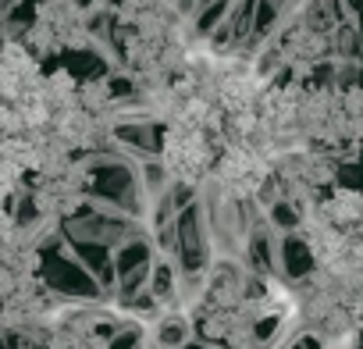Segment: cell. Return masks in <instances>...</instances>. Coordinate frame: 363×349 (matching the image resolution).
<instances>
[{
    "mask_svg": "<svg viewBox=\"0 0 363 349\" xmlns=\"http://www.w3.org/2000/svg\"><path fill=\"white\" fill-rule=\"evenodd\" d=\"M274 260H281V271H285V278H292V282H303V278L313 271L310 246H306V239H303L299 232H285V239H281L278 250H274Z\"/></svg>",
    "mask_w": 363,
    "mask_h": 349,
    "instance_id": "1",
    "label": "cell"
},
{
    "mask_svg": "<svg viewBox=\"0 0 363 349\" xmlns=\"http://www.w3.org/2000/svg\"><path fill=\"white\" fill-rule=\"evenodd\" d=\"M189 335H193V324H186V317H167L160 324V342L171 345V349H178L182 342H189Z\"/></svg>",
    "mask_w": 363,
    "mask_h": 349,
    "instance_id": "2",
    "label": "cell"
},
{
    "mask_svg": "<svg viewBox=\"0 0 363 349\" xmlns=\"http://www.w3.org/2000/svg\"><path fill=\"white\" fill-rule=\"evenodd\" d=\"M225 18H228V0H214V4L200 8V22H196V29H200V33H214L218 22H225Z\"/></svg>",
    "mask_w": 363,
    "mask_h": 349,
    "instance_id": "3",
    "label": "cell"
},
{
    "mask_svg": "<svg viewBox=\"0 0 363 349\" xmlns=\"http://www.w3.org/2000/svg\"><path fill=\"white\" fill-rule=\"evenodd\" d=\"M193 4H196V0H182V11H189Z\"/></svg>",
    "mask_w": 363,
    "mask_h": 349,
    "instance_id": "4",
    "label": "cell"
}]
</instances>
